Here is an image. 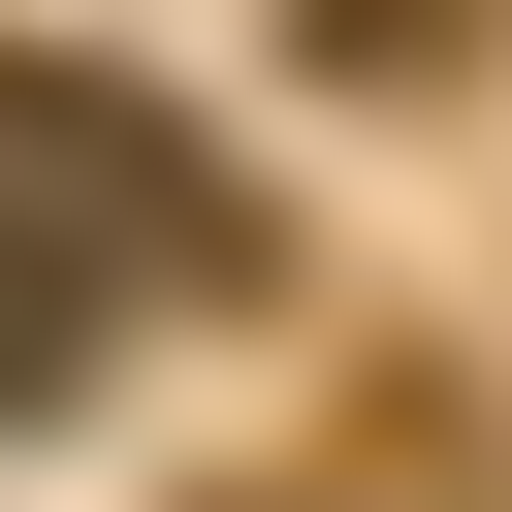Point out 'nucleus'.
I'll return each mask as SVG.
<instances>
[{
  "label": "nucleus",
  "mask_w": 512,
  "mask_h": 512,
  "mask_svg": "<svg viewBox=\"0 0 512 512\" xmlns=\"http://www.w3.org/2000/svg\"><path fill=\"white\" fill-rule=\"evenodd\" d=\"M128 288H224V192L96 96V64H0V416H64L128 352Z\"/></svg>",
  "instance_id": "obj_1"
}]
</instances>
